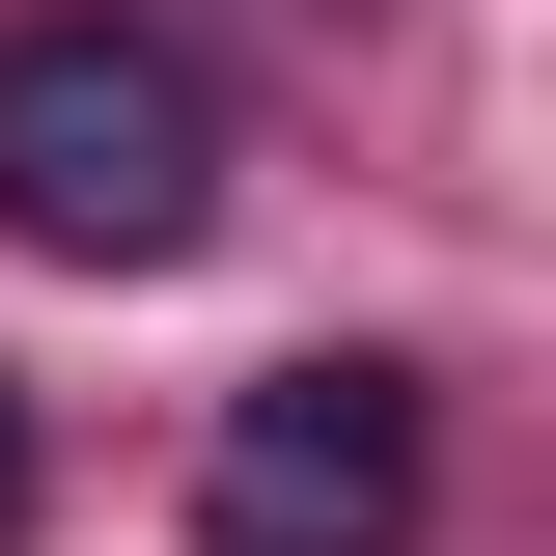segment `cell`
Returning a JSON list of instances; mask_svg holds the SVG:
<instances>
[{"instance_id": "2", "label": "cell", "mask_w": 556, "mask_h": 556, "mask_svg": "<svg viewBox=\"0 0 556 556\" xmlns=\"http://www.w3.org/2000/svg\"><path fill=\"white\" fill-rule=\"evenodd\" d=\"M195 556H417V390H390V362H278V390H223Z\"/></svg>"}, {"instance_id": "1", "label": "cell", "mask_w": 556, "mask_h": 556, "mask_svg": "<svg viewBox=\"0 0 556 556\" xmlns=\"http://www.w3.org/2000/svg\"><path fill=\"white\" fill-rule=\"evenodd\" d=\"M195 223H223V84L167 56V28H112V0L0 28V251H56V278H167Z\"/></svg>"}, {"instance_id": "3", "label": "cell", "mask_w": 556, "mask_h": 556, "mask_svg": "<svg viewBox=\"0 0 556 556\" xmlns=\"http://www.w3.org/2000/svg\"><path fill=\"white\" fill-rule=\"evenodd\" d=\"M0 556H28V390H0Z\"/></svg>"}]
</instances>
